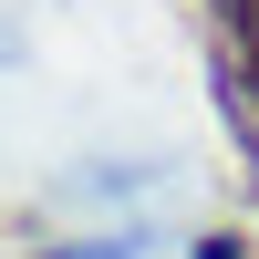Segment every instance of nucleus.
<instances>
[{"instance_id": "nucleus-1", "label": "nucleus", "mask_w": 259, "mask_h": 259, "mask_svg": "<svg viewBox=\"0 0 259 259\" xmlns=\"http://www.w3.org/2000/svg\"><path fill=\"white\" fill-rule=\"evenodd\" d=\"M197 259H239V239H207V249H197Z\"/></svg>"}]
</instances>
